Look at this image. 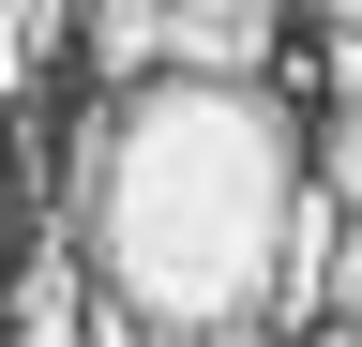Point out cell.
<instances>
[{"label": "cell", "instance_id": "10", "mask_svg": "<svg viewBox=\"0 0 362 347\" xmlns=\"http://www.w3.org/2000/svg\"><path fill=\"white\" fill-rule=\"evenodd\" d=\"M317 16H332V30H362V0H317Z\"/></svg>", "mask_w": 362, "mask_h": 347}, {"label": "cell", "instance_id": "12", "mask_svg": "<svg viewBox=\"0 0 362 347\" xmlns=\"http://www.w3.org/2000/svg\"><path fill=\"white\" fill-rule=\"evenodd\" d=\"M226 347H257V332H226Z\"/></svg>", "mask_w": 362, "mask_h": 347}, {"label": "cell", "instance_id": "9", "mask_svg": "<svg viewBox=\"0 0 362 347\" xmlns=\"http://www.w3.org/2000/svg\"><path fill=\"white\" fill-rule=\"evenodd\" d=\"M332 106H362V30H332Z\"/></svg>", "mask_w": 362, "mask_h": 347}, {"label": "cell", "instance_id": "6", "mask_svg": "<svg viewBox=\"0 0 362 347\" xmlns=\"http://www.w3.org/2000/svg\"><path fill=\"white\" fill-rule=\"evenodd\" d=\"M61 61V0H0V91Z\"/></svg>", "mask_w": 362, "mask_h": 347}, {"label": "cell", "instance_id": "7", "mask_svg": "<svg viewBox=\"0 0 362 347\" xmlns=\"http://www.w3.org/2000/svg\"><path fill=\"white\" fill-rule=\"evenodd\" d=\"M317 182L362 211V106H332V121H317Z\"/></svg>", "mask_w": 362, "mask_h": 347}, {"label": "cell", "instance_id": "3", "mask_svg": "<svg viewBox=\"0 0 362 347\" xmlns=\"http://www.w3.org/2000/svg\"><path fill=\"white\" fill-rule=\"evenodd\" d=\"M181 76H272V0H166Z\"/></svg>", "mask_w": 362, "mask_h": 347}, {"label": "cell", "instance_id": "1", "mask_svg": "<svg viewBox=\"0 0 362 347\" xmlns=\"http://www.w3.org/2000/svg\"><path fill=\"white\" fill-rule=\"evenodd\" d=\"M287 196H302V121L272 106V76H181L166 61L106 106V136L76 166V272L121 317L226 347L272 302Z\"/></svg>", "mask_w": 362, "mask_h": 347}, {"label": "cell", "instance_id": "5", "mask_svg": "<svg viewBox=\"0 0 362 347\" xmlns=\"http://www.w3.org/2000/svg\"><path fill=\"white\" fill-rule=\"evenodd\" d=\"M90 61H106L121 91H136V76H166V0H90Z\"/></svg>", "mask_w": 362, "mask_h": 347}, {"label": "cell", "instance_id": "4", "mask_svg": "<svg viewBox=\"0 0 362 347\" xmlns=\"http://www.w3.org/2000/svg\"><path fill=\"white\" fill-rule=\"evenodd\" d=\"M16 347H90V272L76 257H30L16 272Z\"/></svg>", "mask_w": 362, "mask_h": 347}, {"label": "cell", "instance_id": "2", "mask_svg": "<svg viewBox=\"0 0 362 347\" xmlns=\"http://www.w3.org/2000/svg\"><path fill=\"white\" fill-rule=\"evenodd\" d=\"M332 242H347V196L302 166V196H287V242H272V302H257V332H272V317H332Z\"/></svg>", "mask_w": 362, "mask_h": 347}, {"label": "cell", "instance_id": "11", "mask_svg": "<svg viewBox=\"0 0 362 347\" xmlns=\"http://www.w3.org/2000/svg\"><path fill=\"white\" fill-rule=\"evenodd\" d=\"M317 347H362V317H332V332H317Z\"/></svg>", "mask_w": 362, "mask_h": 347}, {"label": "cell", "instance_id": "8", "mask_svg": "<svg viewBox=\"0 0 362 347\" xmlns=\"http://www.w3.org/2000/svg\"><path fill=\"white\" fill-rule=\"evenodd\" d=\"M332 317H362V211H347V242H332Z\"/></svg>", "mask_w": 362, "mask_h": 347}]
</instances>
